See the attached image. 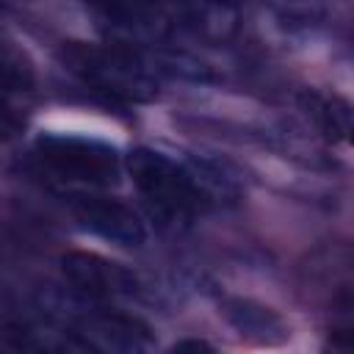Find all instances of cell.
I'll return each instance as SVG.
<instances>
[{
  "label": "cell",
  "mask_w": 354,
  "mask_h": 354,
  "mask_svg": "<svg viewBox=\"0 0 354 354\" xmlns=\"http://www.w3.org/2000/svg\"><path fill=\"white\" fill-rule=\"evenodd\" d=\"M127 171L152 218L163 227H183L207 202V177L171 160L169 155L138 147L127 155Z\"/></svg>",
  "instance_id": "obj_1"
},
{
  "label": "cell",
  "mask_w": 354,
  "mask_h": 354,
  "mask_svg": "<svg viewBox=\"0 0 354 354\" xmlns=\"http://www.w3.org/2000/svg\"><path fill=\"white\" fill-rule=\"evenodd\" d=\"M61 61L80 83L113 100L149 102L160 88L152 64L127 44L66 41L61 47Z\"/></svg>",
  "instance_id": "obj_2"
},
{
  "label": "cell",
  "mask_w": 354,
  "mask_h": 354,
  "mask_svg": "<svg viewBox=\"0 0 354 354\" xmlns=\"http://www.w3.org/2000/svg\"><path fill=\"white\" fill-rule=\"evenodd\" d=\"M33 163L44 180L69 194L105 191L119 183V155L113 147L86 138L47 133L33 144Z\"/></svg>",
  "instance_id": "obj_3"
},
{
  "label": "cell",
  "mask_w": 354,
  "mask_h": 354,
  "mask_svg": "<svg viewBox=\"0 0 354 354\" xmlns=\"http://www.w3.org/2000/svg\"><path fill=\"white\" fill-rule=\"evenodd\" d=\"M69 332L91 351H147L152 348L149 326L127 313L108 307H83L72 315Z\"/></svg>",
  "instance_id": "obj_4"
},
{
  "label": "cell",
  "mask_w": 354,
  "mask_h": 354,
  "mask_svg": "<svg viewBox=\"0 0 354 354\" xmlns=\"http://www.w3.org/2000/svg\"><path fill=\"white\" fill-rule=\"evenodd\" d=\"M69 199H72V216L83 230L124 249L144 246L147 230L130 205L113 196H102L100 191H77L69 194Z\"/></svg>",
  "instance_id": "obj_5"
},
{
  "label": "cell",
  "mask_w": 354,
  "mask_h": 354,
  "mask_svg": "<svg viewBox=\"0 0 354 354\" xmlns=\"http://www.w3.org/2000/svg\"><path fill=\"white\" fill-rule=\"evenodd\" d=\"M61 274L75 293L91 301L127 299L138 293V279L130 268L94 252H66L61 257Z\"/></svg>",
  "instance_id": "obj_6"
},
{
  "label": "cell",
  "mask_w": 354,
  "mask_h": 354,
  "mask_svg": "<svg viewBox=\"0 0 354 354\" xmlns=\"http://www.w3.org/2000/svg\"><path fill=\"white\" fill-rule=\"evenodd\" d=\"M227 318L241 335H249L254 340H279L285 337L282 321L263 304H254L249 299H235L227 304Z\"/></svg>",
  "instance_id": "obj_7"
},
{
  "label": "cell",
  "mask_w": 354,
  "mask_h": 354,
  "mask_svg": "<svg viewBox=\"0 0 354 354\" xmlns=\"http://www.w3.org/2000/svg\"><path fill=\"white\" fill-rule=\"evenodd\" d=\"M33 83H36V72L28 55L0 36V94L30 91Z\"/></svg>",
  "instance_id": "obj_8"
},
{
  "label": "cell",
  "mask_w": 354,
  "mask_h": 354,
  "mask_svg": "<svg viewBox=\"0 0 354 354\" xmlns=\"http://www.w3.org/2000/svg\"><path fill=\"white\" fill-rule=\"evenodd\" d=\"M318 119L324 124V133L332 138H346L348 133V102L340 97L321 100L318 105Z\"/></svg>",
  "instance_id": "obj_9"
},
{
  "label": "cell",
  "mask_w": 354,
  "mask_h": 354,
  "mask_svg": "<svg viewBox=\"0 0 354 354\" xmlns=\"http://www.w3.org/2000/svg\"><path fill=\"white\" fill-rule=\"evenodd\" d=\"M22 130V116L17 113V108L0 94V144L14 138Z\"/></svg>",
  "instance_id": "obj_10"
},
{
  "label": "cell",
  "mask_w": 354,
  "mask_h": 354,
  "mask_svg": "<svg viewBox=\"0 0 354 354\" xmlns=\"http://www.w3.org/2000/svg\"><path fill=\"white\" fill-rule=\"evenodd\" d=\"M174 351H210V346L202 340H183L174 346Z\"/></svg>",
  "instance_id": "obj_11"
}]
</instances>
